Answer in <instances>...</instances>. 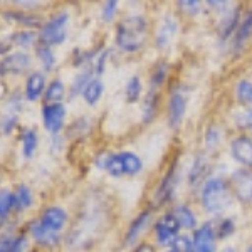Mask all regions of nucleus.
Masks as SVG:
<instances>
[{
	"label": "nucleus",
	"instance_id": "nucleus-1",
	"mask_svg": "<svg viewBox=\"0 0 252 252\" xmlns=\"http://www.w3.org/2000/svg\"><path fill=\"white\" fill-rule=\"evenodd\" d=\"M152 22L145 14H128L115 27L116 49L123 54H138L152 39Z\"/></svg>",
	"mask_w": 252,
	"mask_h": 252
},
{
	"label": "nucleus",
	"instance_id": "nucleus-2",
	"mask_svg": "<svg viewBox=\"0 0 252 252\" xmlns=\"http://www.w3.org/2000/svg\"><path fill=\"white\" fill-rule=\"evenodd\" d=\"M197 202L200 205L202 212L212 219L223 217L227 210L235 202L232 189H230L229 178L222 175H212L209 177L200 189L197 190Z\"/></svg>",
	"mask_w": 252,
	"mask_h": 252
},
{
	"label": "nucleus",
	"instance_id": "nucleus-3",
	"mask_svg": "<svg viewBox=\"0 0 252 252\" xmlns=\"http://www.w3.org/2000/svg\"><path fill=\"white\" fill-rule=\"evenodd\" d=\"M180 161L172 160V163L165 168V172L160 175L155 189L150 197L148 207H152L155 212L170 209L177 200V192L180 187Z\"/></svg>",
	"mask_w": 252,
	"mask_h": 252
},
{
	"label": "nucleus",
	"instance_id": "nucleus-4",
	"mask_svg": "<svg viewBox=\"0 0 252 252\" xmlns=\"http://www.w3.org/2000/svg\"><path fill=\"white\" fill-rule=\"evenodd\" d=\"M190 91L192 88L185 83H173L165 94V121L168 129L178 131L185 123L187 113L190 104Z\"/></svg>",
	"mask_w": 252,
	"mask_h": 252
},
{
	"label": "nucleus",
	"instance_id": "nucleus-5",
	"mask_svg": "<svg viewBox=\"0 0 252 252\" xmlns=\"http://www.w3.org/2000/svg\"><path fill=\"white\" fill-rule=\"evenodd\" d=\"M182 31V17L175 12V9L165 10L160 15L157 29L153 32V46L158 52H168L177 42Z\"/></svg>",
	"mask_w": 252,
	"mask_h": 252
},
{
	"label": "nucleus",
	"instance_id": "nucleus-6",
	"mask_svg": "<svg viewBox=\"0 0 252 252\" xmlns=\"http://www.w3.org/2000/svg\"><path fill=\"white\" fill-rule=\"evenodd\" d=\"M152 234H153V244L158 249H170L175 239L178 237V234H182V229L178 225L177 219L172 214V210L166 209L158 212L155 222L152 227Z\"/></svg>",
	"mask_w": 252,
	"mask_h": 252
},
{
	"label": "nucleus",
	"instance_id": "nucleus-7",
	"mask_svg": "<svg viewBox=\"0 0 252 252\" xmlns=\"http://www.w3.org/2000/svg\"><path fill=\"white\" fill-rule=\"evenodd\" d=\"M155 219H157V212L152 207L146 205L143 210H140V212L131 219L128 227H126L125 235H123V246L131 251L135 246L143 242V237H146L148 232H152Z\"/></svg>",
	"mask_w": 252,
	"mask_h": 252
},
{
	"label": "nucleus",
	"instance_id": "nucleus-8",
	"mask_svg": "<svg viewBox=\"0 0 252 252\" xmlns=\"http://www.w3.org/2000/svg\"><path fill=\"white\" fill-rule=\"evenodd\" d=\"M145 170L141 157L135 152H118L113 153L108 161L106 173L113 178L136 177Z\"/></svg>",
	"mask_w": 252,
	"mask_h": 252
},
{
	"label": "nucleus",
	"instance_id": "nucleus-9",
	"mask_svg": "<svg viewBox=\"0 0 252 252\" xmlns=\"http://www.w3.org/2000/svg\"><path fill=\"white\" fill-rule=\"evenodd\" d=\"M214 172V160L212 155L207 153L205 150L197 152L192 158V161L187 166L185 182L190 190H198L209 177H212Z\"/></svg>",
	"mask_w": 252,
	"mask_h": 252
},
{
	"label": "nucleus",
	"instance_id": "nucleus-10",
	"mask_svg": "<svg viewBox=\"0 0 252 252\" xmlns=\"http://www.w3.org/2000/svg\"><path fill=\"white\" fill-rule=\"evenodd\" d=\"M67 24H69V12L61 10L51 20H47L39 32V44L46 47L61 46L67 37Z\"/></svg>",
	"mask_w": 252,
	"mask_h": 252
},
{
	"label": "nucleus",
	"instance_id": "nucleus-11",
	"mask_svg": "<svg viewBox=\"0 0 252 252\" xmlns=\"http://www.w3.org/2000/svg\"><path fill=\"white\" fill-rule=\"evenodd\" d=\"M251 42H252V5H247L246 9L242 10L237 31H235L230 44L227 46V52H229L234 59H237L249 49Z\"/></svg>",
	"mask_w": 252,
	"mask_h": 252
},
{
	"label": "nucleus",
	"instance_id": "nucleus-12",
	"mask_svg": "<svg viewBox=\"0 0 252 252\" xmlns=\"http://www.w3.org/2000/svg\"><path fill=\"white\" fill-rule=\"evenodd\" d=\"M242 10H244L242 3H232L230 9H227L220 15H217V22H215V35H217L219 46L227 47L230 44L235 31H237Z\"/></svg>",
	"mask_w": 252,
	"mask_h": 252
},
{
	"label": "nucleus",
	"instance_id": "nucleus-13",
	"mask_svg": "<svg viewBox=\"0 0 252 252\" xmlns=\"http://www.w3.org/2000/svg\"><path fill=\"white\" fill-rule=\"evenodd\" d=\"M229 184L232 189L235 202L244 207L252 205V170L249 168H234L229 173Z\"/></svg>",
	"mask_w": 252,
	"mask_h": 252
},
{
	"label": "nucleus",
	"instance_id": "nucleus-14",
	"mask_svg": "<svg viewBox=\"0 0 252 252\" xmlns=\"http://www.w3.org/2000/svg\"><path fill=\"white\" fill-rule=\"evenodd\" d=\"M193 252H219V237L215 232V220L207 219L192 232Z\"/></svg>",
	"mask_w": 252,
	"mask_h": 252
},
{
	"label": "nucleus",
	"instance_id": "nucleus-15",
	"mask_svg": "<svg viewBox=\"0 0 252 252\" xmlns=\"http://www.w3.org/2000/svg\"><path fill=\"white\" fill-rule=\"evenodd\" d=\"M230 158L241 168L252 170V138L246 133H235L227 141Z\"/></svg>",
	"mask_w": 252,
	"mask_h": 252
},
{
	"label": "nucleus",
	"instance_id": "nucleus-16",
	"mask_svg": "<svg viewBox=\"0 0 252 252\" xmlns=\"http://www.w3.org/2000/svg\"><path fill=\"white\" fill-rule=\"evenodd\" d=\"M165 94L160 91L146 89L143 99H141V125H152L160 116V111L163 108Z\"/></svg>",
	"mask_w": 252,
	"mask_h": 252
},
{
	"label": "nucleus",
	"instance_id": "nucleus-17",
	"mask_svg": "<svg viewBox=\"0 0 252 252\" xmlns=\"http://www.w3.org/2000/svg\"><path fill=\"white\" fill-rule=\"evenodd\" d=\"M170 210H172V214L175 215V219H177L182 232L192 234L193 230L200 225L198 212L189 204V202H175V204L170 207Z\"/></svg>",
	"mask_w": 252,
	"mask_h": 252
},
{
	"label": "nucleus",
	"instance_id": "nucleus-18",
	"mask_svg": "<svg viewBox=\"0 0 252 252\" xmlns=\"http://www.w3.org/2000/svg\"><path fill=\"white\" fill-rule=\"evenodd\" d=\"M172 63H170L166 58L158 59L155 64H153L152 71L148 74V88L152 91H160L163 93V89L170 84V79H172Z\"/></svg>",
	"mask_w": 252,
	"mask_h": 252
},
{
	"label": "nucleus",
	"instance_id": "nucleus-19",
	"mask_svg": "<svg viewBox=\"0 0 252 252\" xmlns=\"http://www.w3.org/2000/svg\"><path fill=\"white\" fill-rule=\"evenodd\" d=\"M66 115H67V109L63 103L46 104V106L42 108V121L47 131L52 133V135H58L61 129L64 128Z\"/></svg>",
	"mask_w": 252,
	"mask_h": 252
},
{
	"label": "nucleus",
	"instance_id": "nucleus-20",
	"mask_svg": "<svg viewBox=\"0 0 252 252\" xmlns=\"http://www.w3.org/2000/svg\"><path fill=\"white\" fill-rule=\"evenodd\" d=\"M223 141H225V128L217 121H210L205 126L204 133H202V145H204L202 150L214 155L215 152H219L222 148Z\"/></svg>",
	"mask_w": 252,
	"mask_h": 252
},
{
	"label": "nucleus",
	"instance_id": "nucleus-21",
	"mask_svg": "<svg viewBox=\"0 0 252 252\" xmlns=\"http://www.w3.org/2000/svg\"><path fill=\"white\" fill-rule=\"evenodd\" d=\"M40 223H42L46 229L52 230V232L59 234L61 230H64V227L67 225V212L61 207H47L46 210L40 215Z\"/></svg>",
	"mask_w": 252,
	"mask_h": 252
},
{
	"label": "nucleus",
	"instance_id": "nucleus-22",
	"mask_svg": "<svg viewBox=\"0 0 252 252\" xmlns=\"http://www.w3.org/2000/svg\"><path fill=\"white\" fill-rule=\"evenodd\" d=\"M234 101L239 108L252 106V78L249 76H242L234 83L232 88Z\"/></svg>",
	"mask_w": 252,
	"mask_h": 252
},
{
	"label": "nucleus",
	"instance_id": "nucleus-23",
	"mask_svg": "<svg viewBox=\"0 0 252 252\" xmlns=\"http://www.w3.org/2000/svg\"><path fill=\"white\" fill-rule=\"evenodd\" d=\"M29 232H31L32 237L35 239V242L42 247H56L61 241L59 234L46 229V227L40 223V220H32L29 223Z\"/></svg>",
	"mask_w": 252,
	"mask_h": 252
},
{
	"label": "nucleus",
	"instance_id": "nucleus-24",
	"mask_svg": "<svg viewBox=\"0 0 252 252\" xmlns=\"http://www.w3.org/2000/svg\"><path fill=\"white\" fill-rule=\"evenodd\" d=\"M32 59L27 52H14V54H9L5 59L0 64V69L3 72H12V74H19V72H24L31 67Z\"/></svg>",
	"mask_w": 252,
	"mask_h": 252
},
{
	"label": "nucleus",
	"instance_id": "nucleus-25",
	"mask_svg": "<svg viewBox=\"0 0 252 252\" xmlns=\"http://www.w3.org/2000/svg\"><path fill=\"white\" fill-rule=\"evenodd\" d=\"M145 93H146L145 91V83L138 74H133L131 78L126 81V84H125V99H126V103H128V104L141 103Z\"/></svg>",
	"mask_w": 252,
	"mask_h": 252
},
{
	"label": "nucleus",
	"instance_id": "nucleus-26",
	"mask_svg": "<svg viewBox=\"0 0 252 252\" xmlns=\"http://www.w3.org/2000/svg\"><path fill=\"white\" fill-rule=\"evenodd\" d=\"M215 220V219H214ZM237 220L230 215H223V217H219L215 220V232H217L219 242H227L237 234Z\"/></svg>",
	"mask_w": 252,
	"mask_h": 252
},
{
	"label": "nucleus",
	"instance_id": "nucleus-27",
	"mask_svg": "<svg viewBox=\"0 0 252 252\" xmlns=\"http://www.w3.org/2000/svg\"><path fill=\"white\" fill-rule=\"evenodd\" d=\"M232 126L235 133H246L249 135L252 131V106L239 108L232 113Z\"/></svg>",
	"mask_w": 252,
	"mask_h": 252
},
{
	"label": "nucleus",
	"instance_id": "nucleus-28",
	"mask_svg": "<svg viewBox=\"0 0 252 252\" xmlns=\"http://www.w3.org/2000/svg\"><path fill=\"white\" fill-rule=\"evenodd\" d=\"M175 12L180 17L185 19H197L205 12V5L200 0H178L175 3Z\"/></svg>",
	"mask_w": 252,
	"mask_h": 252
},
{
	"label": "nucleus",
	"instance_id": "nucleus-29",
	"mask_svg": "<svg viewBox=\"0 0 252 252\" xmlns=\"http://www.w3.org/2000/svg\"><path fill=\"white\" fill-rule=\"evenodd\" d=\"M46 91V78L42 72H32L26 83V97L27 101H37Z\"/></svg>",
	"mask_w": 252,
	"mask_h": 252
},
{
	"label": "nucleus",
	"instance_id": "nucleus-30",
	"mask_svg": "<svg viewBox=\"0 0 252 252\" xmlns=\"http://www.w3.org/2000/svg\"><path fill=\"white\" fill-rule=\"evenodd\" d=\"M104 89H106V86H104V83L101 81V78H94V79L89 81V84L84 88V91L81 96H83V99L86 101L88 106H96L104 94Z\"/></svg>",
	"mask_w": 252,
	"mask_h": 252
},
{
	"label": "nucleus",
	"instance_id": "nucleus-31",
	"mask_svg": "<svg viewBox=\"0 0 252 252\" xmlns=\"http://www.w3.org/2000/svg\"><path fill=\"white\" fill-rule=\"evenodd\" d=\"M94 78H96V74H94V71H93V67L91 66L84 67L83 71H81L79 74L74 78V81H72L71 88H69V97H71V99H74L76 96L83 94L84 88L89 84V81L94 79Z\"/></svg>",
	"mask_w": 252,
	"mask_h": 252
},
{
	"label": "nucleus",
	"instance_id": "nucleus-32",
	"mask_svg": "<svg viewBox=\"0 0 252 252\" xmlns=\"http://www.w3.org/2000/svg\"><path fill=\"white\" fill-rule=\"evenodd\" d=\"M67 88L66 84L61 79H54L49 83V86L46 88V93H44V99H46L47 104H58L66 97Z\"/></svg>",
	"mask_w": 252,
	"mask_h": 252
},
{
	"label": "nucleus",
	"instance_id": "nucleus-33",
	"mask_svg": "<svg viewBox=\"0 0 252 252\" xmlns=\"http://www.w3.org/2000/svg\"><path fill=\"white\" fill-rule=\"evenodd\" d=\"M39 145V136L34 129H27L26 133L22 135V153L26 158H32L37 150Z\"/></svg>",
	"mask_w": 252,
	"mask_h": 252
},
{
	"label": "nucleus",
	"instance_id": "nucleus-34",
	"mask_svg": "<svg viewBox=\"0 0 252 252\" xmlns=\"http://www.w3.org/2000/svg\"><path fill=\"white\" fill-rule=\"evenodd\" d=\"M32 205V192L27 185H19L17 192H15V210L22 212V210L29 209Z\"/></svg>",
	"mask_w": 252,
	"mask_h": 252
},
{
	"label": "nucleus",
	"instance_id": "nucleus-35",
	"mask_svg": "<svg viewBox=\"0 0 252 252\" xmlns=\"http://www.w3.org/2000/svg\"><path fill=\"white\" fill-rule=\"evenodd\" d=\"M113 54V49L111 47H104L99 51V54L96 56L94 63H93V71H94L96 78H101V76L104 74V71H106V64H108V59L109 56Z\"/></svg>",
	"mask_w": 252,
	"mask_h": 252
},
{
	"label": "nucleus",
	"instance_id": "nucleus-36",
	"mask_svg": "<svg viewBox=\"0 0 252 252\" xmlns=\"http://www.w3.org/2000/svg\"><path fill=\"white\" fill-rule=\"evenodd\" d=\"M35 54L40 61V64L44 66L46 71H52L56 67V56L54 52L51 51V47H46V46H39L35 47Z\"/></svg>",
	"mask_w": 252,
	"mask_h": 252
},
{
	"label": "nucleus",
	"instance_id": "nucleus-37",
	"mask_svg": "<svg viewBox=\"0 0 252 252\" xmlns=\"http://www.w3.org/2000/svg\"><path fill=\"white\" fill-rule=\"evenodd\" d=\"M15 209V193L10 190H0V219H5Z\"/></svg>",
	"mask_w": 252,
	"mask_h": 252
},
{
	"label": "nucleus",
	"instance_id": "nucleus-38",
	"mask_svg": "<svg viewBox=\"0 0 252 252\" xmlns=\"http://www.w3.org/2000/svg\"><path fill=\"white\" fill-rule=\"evenodd\" d=\"M172 251L175 252H193V246H192V234L189 232H182L178 234V237L175 239L172 247Z\"/></svg>",
	"mask_w": 252,
	"mask_h": 252
},
{
	"label": "nucleus",
	"instance_id": "nucleus-39",
	"mask_svg": "<svg viewBox=\"0 0 252 252\" xmlns=\"http://www.w3.org/2000/svg\"><path fill=\"white\" fill-rule=\"evenodd\" d=\"M118 10H120V2L118 0H108V2L103 3L101 7V20L103 22H113L118 15Z\"/></svg>",
	"mask_w": 252,
	"mask_h": 252
},
{
	"label": "nucleus",
	"instance_id": "nucleus-40",
	"mask_svg": "<svg viewBox=\"0 0 252 252\" xmlns=\"http://www.w3.org/2000/svg\"><path fill=\"white\" fill-rule=\"evenodd\" d=\"M34 34L32 32H17V34L12 37V40H14L17 46L20 47H29L32 42H34Z\"/></svg>",
	"mask_w": 252,
	"mask_h": 252
},
{
	"label": "nucleus",
	"instance_id": "nucleus-41",
	"mask_svg": "<svg viewBox=\"0 0 252 252\" xmlns=\"http://www.w3.org/2000/svg\"><path fill=\"white\" fill-rule=\"evenodd\" d=\"M27 247V237L26 235H17V237L12 239L10 247L7 252H24Z\"/></svg>",
	"mask_w": 252,
	"mask_h": 252
},
{
	"label": "nucleus",
	"instance_id": "nucleus-42",
	"mask_svg": "<svg viewBox=\"0 0 252 252\" xmlns=\"http://www.w3.org/2000/svg\"><path fill=\"white\" fill-rule=\"evenodd\" d=\"M5 17L9 19H15L17 22L20 24H26V26H39V19L35 17H29V15H22V14H15V12H12V14H5Z\"/></svg>",
	"mask_w": 252,
	"mask_h": 252
},
{
	"label": "nucleus",
	"instance_id": "nucleus-43",
	"mask_svg": "<svg viewBox=\"0 0 252 252\" xmlns=\"http://www.w3.org/2000/svg\"><path fill=\"white\" fill-rule=\"evenodd\" d=\"M113 153L111 152H103V153H99V155L96 157V166L99 170H104L106 172V166H108V161H109V158H111Z\"/></svg>",
	"mask_w": 252,
	"mask_h": 252
},
{
	"label": "nucleus",
	"instance_id": "nucleus-44",
	"mask_svg": "<svg viewBox=\"0 0 252 252\" xmlns=\"http://www.w3.org/2000/svg\"><path fill=\"white\" fill-rule=\"evenodd\" d=\"M129 252H158V247L155 246V244L143 241V242L138 244V246L133 247V249L129 251Z\"/></svg>",
	"mask_w": 252,
	"mask_h": 252
},
{
	"label": "nucleus",
	"instance_id": "nucleus-45",
	"mask_svg": "<svg viewBox=\"0 0 252 252\" xmlns=\"http://www.w3.org/2000/svg\"><path fill=\"white\" fill-rule=\"evenodd\" d=\"M15 5H37V2H15Z\"/></svg>",
	"mask_w": 252,
	"mask_h": 252
},
{
	"label": "nucleus",
	"instance_id": "nucleus-46",
	"mask_svg": "<svg viewBox=\"0 0 252 252\" xmlns=\"http://www.w3.org/2000/svg\"><path fill=\"white\" fill-rule=\"evenodd\" d=\"M219 252H235V251H234V246H227V247H223V251H219Z\"/></svg>",
	"mask_w": 252,
	"mask_h": 252
},
{
	"label": "nucleus",
	"instance_id": "nucleus-47",
	"mask_svg": "<svg viewBox=\"0 0 252 252\" xmlns=\"http://www.w3.org/2000/svg\"><path fill=\"white\" fill-rule=\"evenodd\" d=\"M244 252H252V244H251V242L247 244L246 247H244Z\"/></svg>",
	"mask_w": 252,
	"mask_h": 252
},
{
	"label": "nucleus",
	"instance_id": "nucleus-48",
	"mask_svg": "<svg viewBox=\"0 0 252 252\" xmlns=\"http://www.w3.org/2000/svg\"><path fill=\"white\" fill-rule=\"evenodd\" d=\"M3 93H5V89H3V86H2V84H0V97L3 96Z\"/></svg>",
	"mask_w": 252,
	"mask_h": 252
},
{
	"label": "nucleus",
	"instance_id": "nucleus-49",
	"mask_svg": "<svg viewBox=\"0 0 252 252\" xmlns=\"http://www.w3.org/2000/svg\"><path fill=\"white\" fill-rule=\"evenodd\" d=\"M161 252H175V251H172V249H166V251H161Z\"/></svg>",
	"mask_w": 252,
	"mask_h": 252
},
{
	"label": "nucleus",
	"instance_id": "nucleus-50",
	"mask_svg": "<svg viewBox=\"0 0 252 252\" xmlns=\"http://www.w3.org/2000/svg\"><path fill=\"white\" fill-rule=\"evenodd\" d=\"M249 136H251V138H252V131H251V133H249Z\"/></svg>",
	"mask_w": 252,
	"mask_h": 252
},
{
	"label": "nucleus",
	"instance_id": "nucleus-51",
	"mask_svg": "<svg viewBox=\"0 0 252 252\" xmlns=\"http://www.w3.org/2000/svg\"><path fill=\"white\" fill-rule=\"evenodd\" d=\"M251 244H252V241H251Z\"/></svg>",
	"mask_w": 252,
	"mask_h": 252
}]
</instances>
